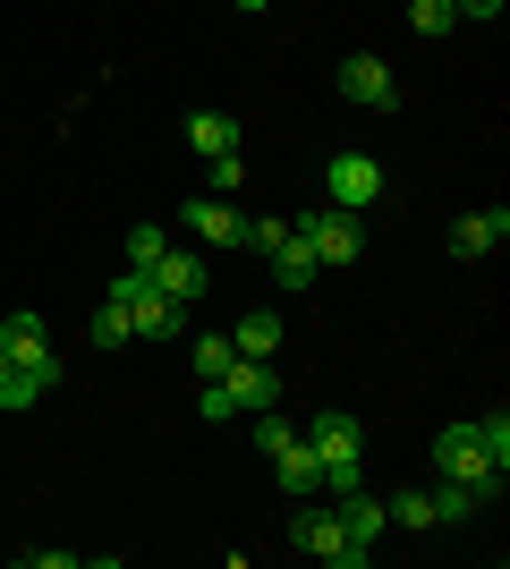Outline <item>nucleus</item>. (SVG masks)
Instances as JSON below:
<instances>
[{"label": "nucleus", "instance_id": "18", "mask_svg": "<svg viewBox=\"0 0 510 569\" xmlns=\"http://www.w3.org/2000/svg\"><path fill=\"white\" fill-rule=\"evenodd\" d=\"M162 247H170L162 221H137V230H128V263H137V272H153V263H162Z\"/></svg>", "mask_w": 510, "mask_h": 569}, {"label": "nucleus", "instance_id": "11", "mask_svg": "<svg viewBox=\"0 0 510 569\" xmlns=\"http://www.w3.org/2000/svg\"><path fill=\"white\" fill-rule=\"evenodd\" d=\"M332 510H340V536H349V545H358V552H374V536H383V501H374V493H366V485H358V493H332Z\"/></svg>", "mask_w": 510, "mask_h": 569}, {"label": "nucleus", "instance_id": "1", "mask_svg": "<svg viewBox=\"0 0 510 569\" xmlns=\"http://www.w3.org/2000/svg\"><path fill=\"white\" fill-rule=\"evenodd\" d=\"M111 307H128L137 340H179V332H188V307H179V298H162V289H153V272H137V263H128V272H111Z\"/></svg>", "mask_w": 510, "mask_h": 569}, {"label": "nucleus", "instance_id": "3", "mask_svg": "<svg viewBox=\"0 0 510 569\" xmlns=\"http://www.w3.org/2000/svg\"><path fill=\"white\" fill-rule=\"evenodd\" d=\"M298 230L316 238L323 272H349V263H358V213H340V204H316V213H298Z\"/></svg>", "mask_w": 510, "mask_h": 569}, {"label": "nucleus", "instance_id": "16", "mask_svg": "<svg viewBox=\"0 0 510 569\" xmlns=\"http://www.w3.org/2000/svg\"><path fill=\"white\" fill-rule=\"evenodd\" d=\"M188 144L204 153V162H213V153H239V119H230V111H196L188 119Z\"/></svg>", "mask_w": 510, "mask_h": 569}, {"label": "nucleus", "instance_id": "12", "mask_svg": "<svg viewBox=\"0 0 510 569\" xmlns=\"http://www.w3.org/2000/svg\"><path fill=\"white\" fill-rule=\"evenodd\" d=\"M502 238H510V213L493 204V213H468V221H451V256H460V263H477V256H493Z\"/></svg>", "mask_w": 510, "mask_h": 569}, {"label": "nucleus", "instance_id": "8", "mask_svg": "<svg viewBox=\"0 0 510 569\" xmlns=\"http://www.w3.org/2000/svg\"><path fill=\"white\" fill-rule=\"evenodd\" d=\"M264 256H272V281H281V289H307V281H316V272H323V256H316V238L298 230V221H290V230H281V238H272Z\"/></svg>", "mask_w": 510, "mask_h": 569}, {"label": "nucleus", "instance_id": "29", "mask_svg": "<svg viewBox=\"0 0 510 569\" xmlns=\"http://www.w3.org/2000/svg\"><path fill=\"white\" fill-rule=\"evenodd\" d=\"M0 366H9V357H0Z\"/></svg>", "mask_w": 510, "mask_h": 569}, {"label": "nucleus", "instance_id": "2", "mask_svg": "<svg viewBox=\"0 0 510 569\" xmlns=\"http://www.w3.org/2000/svg\"><path fill=\"white\" fill-rule=\"evenodd\" d=\"M434 468L451 476V485H468L477 501L502 485V468H493V451L477 442V426H442V433H434Z\"/></svg>", "mask_w": 510, "mask_h": 569}, {"label": "nucleus", "instance_id": "10", "mask_svg": "<svg viewBox=\"0 0 510 569\" xmlns=\"http://www.w3.org/2000/svg\"><path fill=\"white\" fill-rule=\"evenodd\" d=\"M188 230L204 238V247H239V238H247V213L230 204V196H213V188H204V196L188 204Z\"/></svg>", "mask_w": 510, "mask_h": 569}, {"label": "nucleus", "instance_id": "5", "mask_svg": "<svg viewBox=\"0 0 510 569\" xmlns=\"http://www.w3.org/2000/svg\"><path fill=\"white\" fill-rule=\"evenodd\" d=\"M340 94L358 102V111H400V77H391V60L358 51V60H340Z\"/></svg>", "mask_w": 510, "mask_h": 569}, {"label": "nucleus", "instance_id": "25", "mask_svg": "<svg viewBox=\"0 0 510 569\" xmlns=\"http://www.w3.org/2000/svg\"><path fill=\"white\" fill-rule=\"evenodd\" d=\"M468 510H477V493H468V485H442V493H434V527H460Z\"/></svg>", "mask_w": 510, "mask_h": 569}, {"label": "nucleus", "instance_id": "4", "mask_svg": "<svg viewBox=\"0 0 510 569\" xmlns=\"http://www.w3.org/2000/svg\"><path fill=\"white\" fill-rule=\"evenodd\" d=\"M290 545H298V552H316V561H332V569H366V552L340 536V510H298Z\"/></svg>", "mask_w": 510, "mask_h": 569}, {"label": "nucleus", "instance_id": "23", "mask_svg": "<svg viewBox=\"0 0 510 569\" xmlns=\"http://www.w3.org/2000/svg\"><path fill=\"white\" fill-rule=\"evenodd\" d=\"M290 442H298V426H290V417H272V408H264V417H256V451H290Z\"/></svg>", "mask_w": 510, "mask_h": 569}, {"label": "nucleus", "instance_id": "7", "mask_svg": "<svg viewBox=\"0 0 510 569\" xmlns=\"http://www.w3.org/2000/svg\"><path fill=\"white\" fill-rule=\"evenodd\" d=\"M221 391H230V408H281V375H272V357H230V375H221Z\"/></svg>", "mask_w": 510, "mask_h": 569}, {"label": "nucleus", "instance_id": "20", "mask_svg": "<svg viewBox=\"0 0 510 569\" xmlns=\"http://www.w3.org/2000/svg\"><path fill=\"white\" fill-rule=\"evenodd\" d=\"M383 519H391V527H434V493H391Z\"/></svg>", "mask_w": 510, "mask_h": 569}, {"label": "nucleus", "instance_id": "21", "mask_svg": "<svg viewBox=\"0 0 510 569\" xmlns=\"http://www.w3.org/2000/svg\"><path fill=\"white\" fill-rule=\"evenodd\" d=\"M188 357H196V375H204V382H221V375H230V357H239V349H230V340L213 332V340H196Z\"/></svg>", "mask_w": 510, "mask_h": 569}, {"label": "nucleus", "instance_id": "9", "mask_svg": "<svg viewBox=\"0 0 510 569\" xmlns=\"http://www.w3.org/2000/svg\"><path fill=\"white\" fill-rule=\"evenodd\" d=\"M204 281H213V272H204V256H196V247H162V263H153V289H162V298L196 307V298H204Z\"/></svg>", "mask_w": 510, "mask_h": 569}, {"label": "nucleus", "instance_id": "26", "mask_svg": "<svg viewBox=\"0 0 510 569\" xmlns=\"http://www.w3.org/2000/svg\"><path fill=\"white\" fill-rule=\"evenodd\" d=\"M247 188V162L239 153H213V196H239Z\"/></svg>", "mask_w": 510, "mask_h": 569}, {"label": "nucleus", "instance_id": "14", "mask_svg": "<svg viewBox=\"0 0 510 569\" xmlns=\"http://www.w3.org/2000/svg\"><path fill=\"white\" fill-rule=\"evenodd\" d=\"M51 382H60V366H18V357H9V366H0V408H34Z\"/></svg>", "mask_w": 510, "mask_h": 569}, {"label": "nucleus", "instance_id": "6", "mask_svg": "<svg viewBox=\"0 0 510 569\" xmlns=\"http://www.w3.org/2000/svg\"><path fill=\"white\" fill-rule=\"evenodd\" d=\"M323 196H332L340 213L374 204V196H383V162H366V153H332V162H323Z\"/></svg>", "mask_w": 510, "mask_h": 569}, {"label": "nucleus", "instance_id": "17", "mask_svg": "<svg viewBox=\"0 0 510 569\" xmlns=\"http://www.w3.org/2000/svg\"><path fill=\"white\" fill-rule=\"evenodd\" d=\"M230 349H239V357H272V349H281V315H247L239 332H230Z\"/></svg>", "mask_w": 510, "mask_h": 569}, {"label": "nucleus", "instance_id": "13", "mask_svg": "<svg viewBox=\"0 0 510 569\" xmlns=\"http://www.w3.org/2000/svg\"><path fill=\"white\" fill-rule=\"evenodd\" d=\"M0 357H18V366H60V357H51L43 315H9V323H0Z\"/></svg>", "mask_w": 510, "mask_h": 569}, {"label": "nucleus", "instance_id": "19", "mask_svg": "<svg viewBox=\"0 0 510 569\" xmlns=\"http://www.w3.org/2000/svg\"><path fill=\"white\" fill-rule=\"evenodd\" d=\"M409 26L434 43V34H451V26H460V9H451V0H409Z\"/></svg>", "mask_w": 510, "mask_h": 569}, {"label": "nucleus", "instance_id": "27", "mask_svg": "<svg viewBox=\"0 0 510 569\" xmlns=\"http://www.w3.org/2000/svg\"><path fill=\"white\" fill-rule=\"evenodd\" d=\"M460 18H502V0H451Z\"/></svg>", "mask_w": 510, "mask_h": 569}, {"label": "nucleus", "instance_id": "28", "mask_svg": "<svg viewBox=\"0 0 510 569\" xmlns=\"http://www.w3.org/2000/svg\"><path fill=\"white\" fill-rule=\"evenodd\" d=\"M239 9H264V0H239Z\"/></svg>", "mask_w": 510, "mask_h": 569}, {"label": "nucleus", "instance_id": "24", "mask_svg": "<svg viewBox=\"0 0 510 569\" xmlns=\"http://www.w3.org/2000/svg\"><path fill=\"white\" fill-rule=\"evenodd\" d=\"M477 442L493 451V468H510V417L493 408V417H477Z\"/></svg>", "mask_w": 510, "mask_h": 569}, {"label": "nucleus", "instance_id": "15", "mask_svg": "<svg viewBox=\"0 0 510 569\" xmlns=\"http://www.w3.org/2000/svg\"><path fill=\"white\" fill-rule=\"evenodd\" d=\"M272 468H281V485H290L298 501H307V493H323V459H316V442H307V433H298L290 451H272Z\"/></svg>", "mask_w": 510, "mask_h": 569}, {"label": "nucleus", "instance_id": "22", "mask_svg": "<svg viewBox=\"0 0 510 569\" xmlns=\"http://www.w3.org/2000/svg\"><path fill=\"white\" fill-rule=\"evenodd\" d=\"M94 340H102V349H120V340H137L128 307H111V298H102V307H94Z\"/></svg>", "mask_w": 510, "mask_h": 569}]
</instances>
